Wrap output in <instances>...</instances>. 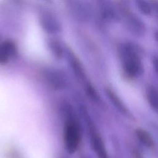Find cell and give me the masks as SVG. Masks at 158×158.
Here are the masks:
<instances>
[{
	"instance_id": "cell-6",
	"label": "cell",
	"mask_w": 158,
	"mask_h": 158,
	"mask_svg": "<svg viewBox=\"0 0 158 158\" xmlns=\"http://www.w3.org/2000/svg\"><path fill=\"white\" fill-rule=\"evenodd\" d=\"M69 6L72 14L77 19L85 21L89 19L91 9L89 4L87 2L72 1L69 2Z\"/></svg>"
},
{
	"instance_id": "cell-13",
	"label": "cell",
	"mask_w": 158,
	"mask_h": 158,
	"mask_svg": "<svg viewBox=\"0 0 158 158\" xmlns=\"http://www.w3.org/2000/svg\"><path fill=\"white\" fill-rule=\"evenodd\" d=\"M136 5L141 13L146 15H150L152 12L151 5L145 0H136Z\"/></svg>"
},
{
	"instance_id": "cell-16",
	"label": "cell",
	"mask_w": 158,
	"mask_h": 158,
	"mask_svg": "<svg viewBox=\"0 0 158 158\" xmlns=\"http://www.w3.org/2000/svg\"><path fill=\"white\" fill-rule=\"evenodd\" d=\"M133 156L134 157V158H143V155L141 154V153L139 151V150H133Z\"/></svg>"
},
{
	"instance_id": "cell-5",
	"label": "cell",
	"mask_w": 158,
	"mask_h": 158,
	"mask_svg": "<svg viewBox=\"0 0 158 158\" xmlns=\"http://www.w3.org/2000/svg\"><path fill=\"white\" fill-rule=\"evenodd\" d=\"M40 23L42 28L50 34H57L61 31L62 26L59 20L48 12L42 13L40 17Z\"/></svg>"
},
{
	"instance_id": "cell-10",
	"label": "cell",
	"mask_w": 158,
	"mask_h": 158,
	"mask_svg": "<svg viewBox=\"0 0 158 158\" xmlns=\"http://www.w3.org/2000/svg\"><path fill=\"white\" fill-rule=\"evenodd\" d=\"M106 94L111 102L113 104V105H114L117 109H118V110L125 115H128L129 114L127 107L114 91L108 88L106 91Z\"/></svg>"
},
{
	"instance_id": "cell-15",
	"label": "cell",
	"mask_w": 158,
	"mask_h": 158,
	"mask_svg": "<svg viewBox=\"0 0 158 158\" xmlns=\"http://www.w3.org/2000/svg\"><path fill=\"white\" fill-rule=\"evenodd\" d=\"M6 158H24L20 152L14 147H9L6 151L4 153Z\"/></svg>"
},
{
	"instance_id": "cell-18",
	"label": "cell",
	"mask_w": 158,
	"mask_h": 158,
	"mask_svg": "<svg viewBox=\"0 0 158 158\" xmlns=\"http://www.w3.org/2000/svg\"><path fill=\"white\" fill-rule=\"evenodd\" d=\"M80 158H90V157H88V156H81Z\"/></svg>"
},
{
	"instance_id": "cell-3",
	"label": "cell",
	"mask_w": 158,
	"mask_h": 158,
	"mask_svg": "<svg viewBox=\"0 0 158 158\" xmlns=\"http://www.w3.org/2000/svg\"><path fill=\"white\" fill-rule=\"evenodd\" d=\"M86 121L89 144L92 151L98 158H108V153L102 138L89 118Z\"/></svg>"
},
{
	"instance_id": "cell-12",
	"label": "cell",
	"mask_w": 158,
	"mask_h": 158,
	"mask_svg": "<svg viewBox=\"0 0 158 158\" xmlns=\"http://www.w3.org/2000/svg\"><path fill=\"white\" fill-rule=\"evenodd\" d=\"M146 97L151 107L155 112L157 110V91L155 86H150L146 89Z\"/></svg>"
},
{
	"instance_id": "cell-17",
	"label": "cell",
	"mask_w": 158,
	"mask_h": 158,
	"mask_svg": "<svg viewBox=\"0 0 158 158\" xmlns=\"http://www.w3.org/2000/svg\"><path fill=\"white\" fill-rule=\"evenodd\" d=\"M56 158H70V157H69L68 156L64 154H60L57 156Z\"/></svg>"
},
{
	"instance_id": "cell-11",
	"label": "cell",
	"mask_w": 158,
	"mask_h": 158,
	"mask_svg": "<svg viewBox=\"0 0 158 158\" xmlns=\"http://www.w3.org/2000/svg\"><path fill=\"white\" fill-rule=\"evenodd\" d=\"M47 80L49 83L54 88L60 89L65 85V79L57 72L51 71L47 73Z\"/></svg>"
},
{
	"instance_id": "cell-2",
	"label": "cell",
	"mask_w": 158,
	"mask_h": 158,
	"mask_svg": "<svg viewBox=\"0 0 158 158\" xmlns=\"http://www.w3.org/2000/svg\"><path fill=\"white\" fill-rule=\"evenodd\" d=\"M81 139L80 126L73 116H67L64 130V143L66 151L69 154L78 149Z\"/></svg>"
},
{
	"instance_id": "cell-9",
	"label": "cell",
	"mask_w": 158,
	"mask_h": 158,
	"mask_svg": "<svg viewBox=\"0 0 158 158\" xmlns=\"http://www.w3.org/2000/svg\"><path fill=\"white\" fill-rule=\"evenodd\" d=\"M135 135L138 141L148 149H152L155 147L154 140L147 130L141 128H138L135 130Z\"/></svg>"
},
{
	"instance_id": "cell-8",
	"label": "cell",
	"mask_w": 158,
	"mask_h": 158,
	"mask_svg": "<svg viewBox=\"0 0 158 158\" xmlns=\"http://www.w3.org/2000/svg\"><path fill=\"white\" fill-rule=\"evenodd\" d=\"M98 6L101 16L104 20L108 22H112L117 19V12L109 1H100Z\"/></svg>"
},
{
	"instance_id": "cell-7",
	"label": "cell",
	"mask_w": 158,
	"mask_h": 158,
	"mask_svg": "<svg viewBox=\"0 0 158 158\" xmlns=\"http://www.w3.org/2000/svg\"><path fill=\"white\" fill-rule=\"evenodd\" d=\"M17 53L15 43L10 40L0 41V64H5Z\"/></svg>"
},
{
	"instance_id": "cell-4",
	"label": "cell",
	"mask_w": 158,
	"mask_h": 158,
	"mask_svg": "<svg viewBox=\"0 0 158 158\" xmlns=\"http://www.w3.org/2000/svg\"><path fill=\"white\" fill-rule=\"evenodd\" d=\"M122 20L126 28L136 36H141L145 32V25L141 19L129 10H123L121 13Z\"/></svg>"
},
{
	"instance_id": "cell-14",
	"label": "cell",
	"mask_w": 158,
	"mask_h": 158,
	"mask_svg": "<svg viewBox=\"0 0 158 158\" xmlns=\"http://www.w3.org/2000/svg\"><path fill=\"white\" fill-rule=\"evenodd\" d=\"M49 47L54 54L57 57H61L63 56V49L61 46L56 41H51L49 43Z\"/></svg>"
},
{
	"instance_id": "cell-1",
	"label": "cell",
	"mask_w": 158,
	"mask_h": 158,
	"mask_svg": "<svg viewBox=\"0 0 158 158\" xmlns=\"http://www.w3.org/2000/svg\"><path fill=\"white\" fill-rule=\"evenodd\" d=\"M118 54L123 69L128 77L136 78L142 75L143 64L139 50L134 44L129 42L122 44Z\"/></svg>"
}]
</instances>
